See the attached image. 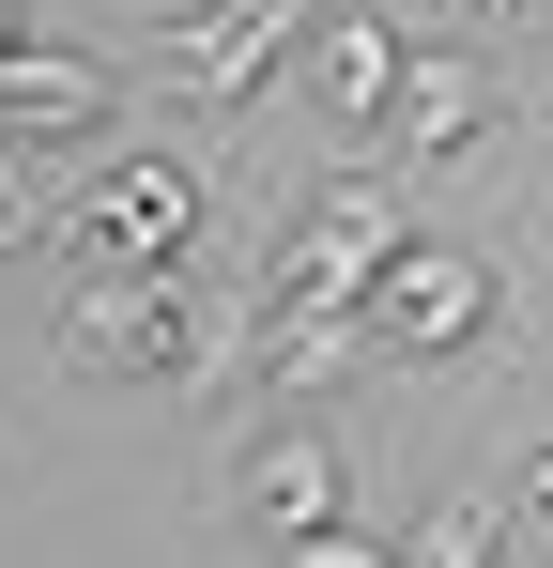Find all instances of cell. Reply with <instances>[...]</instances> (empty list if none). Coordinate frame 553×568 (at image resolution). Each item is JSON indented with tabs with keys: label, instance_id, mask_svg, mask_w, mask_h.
<instances>
[{
	"label": "cell",
	"instance_id": "cell-14",
	"mask_svg": "<svg viewBox=\"0 0 553 568\" xmlns=\"http://www.w3.org/2000/svg\"><path fill=\"white\" fill-rule=\"evenodd\" d=\"M16 47H31V16H16V0H0V62H16Z\"/></svg>",
	"mask_w": 553,
	"mask_h": 568
},
{
	"label": "cell",
	"instance_id": "cell-3",
	"mask_svg": "<svg viewBox=\"0 0 553 568\" xmlns=\"http://www.w3.org/2000/svg\"><path fill=\"white\" fill-rule=\"evenodd\" d=\"M354 323H369V354H384V369H461V354H492V323H507V262H492V246H431V231H415Z\"/></svg>",
	"mask_w": 553,
	"mask_h": 568
},
{
	"label": "cell",
	"instance_id": "cell-1",
	"mask_svg": "<svg viewBox=\"0 0 553 568\" xmlns=\"http://www.w3.org/2000/svg\"><path fill=\"white\" fill-rule=\"evenodd\" d=\"M400 246H415V200H400V170H384V154H339V170H323V185H308V200L262 231L247 323H323V307H369Z\"/></svg>",
	"mask_w": 553,
	"mask_h": 568
},
{
	"label": "cell",
	"instance_id": "cell-9",
	"mask_svg": "<svg viewBox=\"0 0 553 568\" xmlns=\"http://www.w3.org/2000/svg\"><path fill=\"white\" fill-rule=\"evenodd\" d=\"M108 123H123V78L92 47H16L0 62V139H47L62 154V139H108Z\"/></svg>",
	"mask_w": 553,
	"mask_h": 568
},
{
	"label": "cell",
	"instance_id": "cell-4",
	"mask_svg": "<svg viewBox=\"0 0 553 568\" xmlns=\"http://www.w3.org/2000/svg\"><path fill=\"white\" fill-rule=\"evenodd\" d=\"M292 31H323V0H200V16H170L154 78H170V108H200V123H247L262 78L292 62Z\"/></svg>",
	"mask_w": 553,
	"mask_h": 568
},
{
	"label": "cell",
	"instance_id": "cell-13",
	"mask_svg": "<svg viewBox=\"0 0 553 568\" xmlns=\"http://www.w3.org/2000/svg\"><path fill=\"white\" fill-rule=\"evenodd\" d=\"M507 523H523V538H539V568H553V446L507 476Z\"/></svg>",
	"mask_w": 553,
	"mask_h": 568
},
{
	"label": "cell",
	"instance_id": "cell-8",
	"mask_svg": "<svg viewBox=\"0 0 553 568\" xmlns=\"http://www.w3.org/2000/svg\"><path fill=\"white\" fill-rule=\"evenodd\" d=\"M400 62H415V31H400V0H323V123L339 139H384V108H400Z\"/></svg>",
	"mask_w": 553,
	"mask_h": 568
},
{
	"label": "cell",
	"instance_id": "cell-6",
	"mask_svg": "<svg viewBox=\"0 0 553 568\" xmlns=\"http://www.w3.org/2000/svg\"><path fill=\"white\" fill-rule=\"evenodd\" d=\"M231 523L247 538H323V523H354V476H339V446L308 430V415H262L247 446H231Z\"/></svg>",
	"mask_w": 553,
	"mask_h": 568
},
{
	"label": "cell",
	"instance_id": "cell-11",
	"mask_svg": "<svg viewBox=\"0 0 553 568\" xmlns=\"http://www.w3.org/2000/svg\"><path fill=\"white\" fill-rule=\"evenodd\" d=\"M47 246V185H31V139H0V262Z\"/></svg>",
	"mask_w": 553,
	"mask_h": 568
},
{
	"label": "cell",
	"instance_id": "cell-5",
	"mask_svg": "<svg viewBox=\"0 0 553 568\" xmlns=\"http://www.w3.org/2000/svg\"><path fill=\"white\" fill-rule=\"evenodd\" d=\"M200 215H215V185L184 170V154H123V170H92V200L62 215V262H200Z\"/></svg>",
	"mask_w": 553,
	"mask_h": 568
},
{
	"label": "cell",
	"instance_id": "cell-10",
	"mask_svg": "<svg viewBox=\"0 0 553 568\" xmlns=\"http://www.w3.org/2000/svg\"><path fill=\"white\" fill-rule=\"evenodd\" d=\"M507 538H523V523H507V476H476V491L431 507V554L415 568H507Z\"/></svg>",
	"mask_w": 553,
	"mask_h": 568
},
{
	"label": "cell",
	"instance_id": "cell-12",
	"mask_svg": "<svg viewBox=\"0 0 553 568\" xmlns=\"http://www.w3.org/2000/svg\"><path fill=\"white\" fill-rule=\"evenodd\" d=\"M276 568H415V554H384V538H354V523H323V538H292Z\"/></svg>",
	"mask_w": 553,
	"mask_h": 568
},
{
	"label": "cell",
	"instance_id": "cell-2",
	"mask_svg": "<svg viewBox=\"0 0 553 568\" xmlns=\"http://www.w3.org/2000/svg\"><path fill=\"white\" fill-rule=\"evenodd\" d=\"M62 369L78 384H200L215 369V292L184 262H92L62 292Z\"/></svg>",
	"mask_w": 553,
	"mask_h": 568
},
{
	"label": "cell",
	"instance_id": "cell-15",
	"mask_svg": "<svg viewBox=\"0 0 553 568\" xmlns=\"http://www.w3.org/2000/svg\"><path fill=\"white\" fill-rule=\"evenodd\" d=\"M431 16H523V0H431Z\"/></svg>",
	"mask_w": 553,
	"mask_h": 568
},
{
	"label": "cell",
	"instance_id": "cell-7",
	"mask_svg": "<svg viewBox=\"0 0 553 568\" xmlns=\"http://www.w3.org/2000/svg\"><path fill=\"white\" fill-rule=\"evenodd\" d=\"M492 123H507V78H492L461 31H415V62H400V108H384V154H415V170H461V154H492Z\"/></svg>",
	"mask_w": 553,
	"mask_h": 568
}]
</instances>
